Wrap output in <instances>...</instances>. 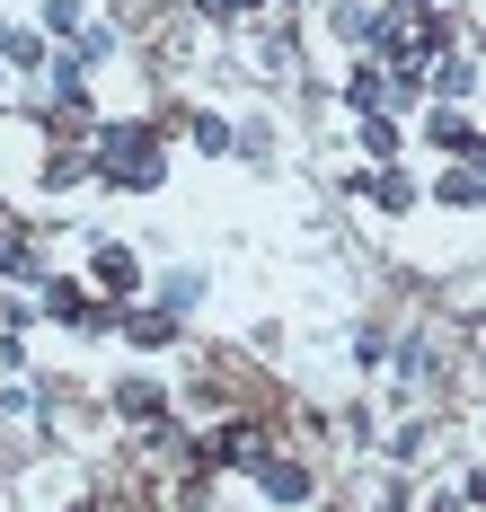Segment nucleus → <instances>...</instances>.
<instances>
[{
	"mask_svg": "<svg viewBox=\"0 0 486 512\" xmlns=\"http://www.w3.org/2000/svg\"><path fill=\"white\" fill-rule=\"evenodd\" d=\"M71 512H98V504H71Z\"/></svg>",
	"mask_w": 486,
	"mask_h": 512,
	"instance_id": "obj_21",
	"label": "nucleus"
},
{
	"mask_svg": "<svg viewBox=\"0 0 486 512\" xmlns=\"http://www.w3.org/2000/svg\"><path fill=\"white\" fill-rule=\"evenodd\" d=\"M204 18H239V9H257V0H195Z\"/></svg>",
	"mask_w": 486,
	"mask_h": 512,
	"instance_id": "obj_18",
	"label": "nucleus"
},
{
	"mask_svg": "<svg viewBox=\"0 0 486 512\" xmlns=\"http://www.w3.org/2000/svg\"><path fill=\"white\" fill-rule=\"evenodd\" d=\"M257 486H266V504H310V495H319V477H310V468L292 460V451H266V442H257Z\"/></svg>",
	"mask_w": 486,
	"mask_h": 512,
	"instance_id": "obj_3",
	"label": "nucleus"
},
{
	"mask_svg": "<svg viewBox=\"0 0 486 512\" xmlns=\"http://www.w3.org/2000/svg\"><path fill=\"white\" fill-rule=\"evenodd\" d=\"M389 98H398V80H389V71H380L372 53H363V62L345 71V106H354V115H380Z\"/></svg>",
	"mask_w": 486,
	"mask_h": 512,
	"instance_id": "obj_8",
	"label": "nucleus"
},
{
	"mask_svg": "<svg viewBox=\"0 0 486 512\" xmlns=\"http://www.w3.org/2000/svg\"><path fill=\"white\" fill-rule=\"evenodd\" d=\"M460 504H469V495H442V504H433V512H460Z\"/></svg>",
	"mask_w": 486,
	"mask_h": 512,
	"instance_id": "obj_20",
	"label": "nucleus"
},
{
	"mask_svg": "<svg viewBox=\"0 0 486 512\" xmlns=\"http://www.w3.org/2000/svg\"><path fill=\"white\" fill-rule=\"evenodd\" d=\"M416 9H433V0H389V9H380V18H416Z\"/></svg>",
	"mask_w": 486,
	"mask_h": 512,
	"instance_id": "obj_19",
	"label": "nucleus"
},
{
	"mask_svg": "<svg viewBox=\"0 0 486 512\" xmlns=\"http://www.w3.org/2000/svg\"><path fill=\"white\" fill-rule=\"evenodd\" d=\"M363 151H372V159H398V124H389V115H363Z\"/></svg>",
	"mask_w": 486,
	"mask_h": 512,
	"instance_id": "obj_17",
	"label": "nucleus"
},
{
	"mask_svg": "<svg viewBox=\"0 0 486 512\" xmlns=\"http://www.w3.org/2000/svg\"><path fill=\"white\" fill-rule=\"evenodd\" d=\"M0 274H18V283L36 274V239H27V221H9V212H0Z\"/></svg>",
	"mask_w": 486,
	"mask_h": 512,
	"instance_id": "obj_12",
	"label": "nucleus"
},
{
	"mask_svg": "<svg viewBox=\"0 0 486 512\" xmlns=\"http://www.w3.org/2000/svg\"><path fill=\"white\" fill-rule=\"evenodd\" d=\"M45 318H62V327H107V309L89 301V283H71V274H45Z\"/></svg>",
	"mask_w": 486,
	"mask_h": 512,
	"instance_id": "obj_4",
	"label": "nucleus"
},
{
	"mask_svg": "<svg viewBox=\"0 0 486 512\" xmlns=\"http://www.w3.org/2000/svg\"><path fill=\"white\" fill-rule=\"evenodd\" d=\"M89 177L115 186V195H151V186L168 177L160 124H98V133H89Z\"/></svg>",
	"mask_w": 486,
	"mask_h": 512,
	"instance_id": "obj_1",
	"label": "nucleus"
},
{
	"mask_svg": "<svg viewBox=\"0 0 486 512\" xmlns=\"http://www.w3.org/2000/svg\"><path fill=\"white\" fill-rule=\"evenodd\" d=\"M89 115H98V98H89L80 62H54V98L36 106V124H45V133H89Z\"/></svg>",
	"mask_w": 486,
	"mask_h": 512,
	"instance_id": "obj_2",
	"label": "nucleus"
},
{
	"mask_svg": "<svg viewBox=\"0 0 486 512\" xmlns=\"http://www.w3.org/2000/svg\"><path fill=\"white\" fill-rule=\"evenodd\" d=\"M115 415H124V424H160L168 389H160V380H115Z\"/></svg>",
	"mask_w": 486,
	"mask_h": 512,
	"instance_id": "obj_11",
	"label": "nucleus"
},
{
	"mask_svg": "<svg viewBox=\"0 0 486 512\" xmlns=\"http://www.w3.org/2000/svg\"><path fill=\"white\" fill-rule=\"evenodd\" d=\"M0 62H18V71H45V36H27V27H0Z\"/></svg>",
	"mask_w": 486,
	"mask_h": 512,
	"instance_id": "obj_14",
	"label": "nucleus"
},
{
	"mask_svg": "<svg viewBox=\"0 0 486 512\" xmlns=\"http://www.w3.org/2000/svg\"><path fill=\"white\" fill-rule=\"evenodd\" d=\"M107 327H124V336H133V345H177V309H107Z\"/></svg>",
	"mask_w": 486,
	"mask_h": 512,
	"instance_id": "obj_9",
	"label": "nucleus"
},
{
	"mask_svg": "<svg viewBox=\"0 0 486 512\" xmlns=\"http://www.w3.org/2000/svg\"><path fill=\"white\" fill-rule=\"evenodd\" d=\"M80 27H89L80 0H45V36H80Z\"/></svg>",
	"mask_w": 486,
	"mask_h": 512,
	"instance_id": "obj_16",
	"label": "nucleus"
},
{
	"mask_svg": "<svg viewBox=\"0 0 486 512\" xmlns=\"http://www.w3.org/2000/svg\"><path fill=\"white\" fill-rule=\"evenodd\" d=\"M345 186H363L380 212H416V177H398L389 159H372V168H363V177H345Z\"/></svg>",
	"mask_w": 486,
	"mask_h": 512,
	"instance_id": "obj_7",
	"label": "nucleus"
},
{
	"mask_svg": "<svg viewBox=\"0 0 486 512\" xmlns=\"http://www.w3.org/2000/svg\"><path fill=\"white\" fill-rule=\"evenodd\" d=\"M186 133H195V151H230V124H221V115H204V106L186 115Z\"/></svg>",
	"mask_w": 486,
	"mask_h": 512,
	"instance_id": "obj_15",
	"label": "nucleus"
},
{
	"mask_svg": "<svg viewBox=\"0 0 486 512\" xmlns=\"http://www.w3.org/2000/svg\"><path fill=\"white\" fill-rule=\"evenodd\" d=\"M372 27H380V9H363V0H336L327 9V36H345V45H372Z\"/></svg>",
	"mask_w": 486,
	"mask_h": 512,
	"instance_id": "obj_13",
	"label": "nucleus"
},
{
	"mask_svg": "<svg viewBox=\"0 0 486 512\" xmlns=\"http://www.w3.org/2000/svg\"><path fill=\"white\" fill-rule=\"evenodd\" d=\"M433 195H442L451 212H478V204H486V177H478V159H451V168L433 177Z\"/></svg>",
	"mask_w": 486,
	"mask_h": 512,
	"instance_id": "obj_10",
	"label": "nucleus"
},
{
	"mask_svg": "<svg viewBox=\"0 0 486 512\" xmlns=\"http://www.w3.org/2000/svg\"><path fill=\"white\" fill-rule=\"evenodd\" d=\"M425 142H433L442 159H478V115L442 106V115H425Z\"/></svg>",
	"mask_w": 486,
	"mask_h": 512,
	"instance_id": "obj_6",
	"label": "nucleus"
},
{
	"mask_svg": "<svg viewBox=\"0 0 486 512\" xmlns=\"http://www.w3.org/2000/svg\"><path fill=\"white\" fill-rule=\"evenodd\" d=\"M89 283H98V292H133V283H142V256L124 248V239H89Z\"/></svg>",
	"mask_w": 486,
	"mask_h": 512,
	"instance_id": "obj_5",
	"label": "nucleus"
}]
</instances>
